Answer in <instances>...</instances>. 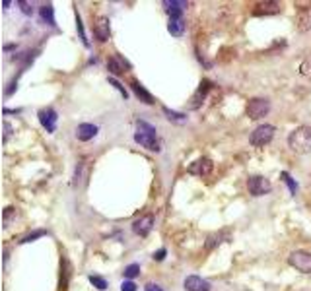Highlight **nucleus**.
I'll list each match as a JSON object with an SVG mask.
<instances>
[{"instance_id":"nucleus-28","label":"nucleus","mask_w":311,"mask_h":291,"mask_svg":"<svg viewBox=\"0 0 311 291\" xmlns=\"http://www.w3.org/2000/svg\"><path fill=\"white\" fill-rule=\"evenodd\" d=\"M109 84H111V86H115V88L119 89V91H121V95H123L124 99H126V97H129V91H126V89H124V86H123V84H121V82H117L115 78H109Z\"/></svg>"},{"instance_id":"nucleus-11","label":"nucleus","mask_w":311,"mask_h":291,"mask_svg":"<svg viewBox=\"0 0 311 291\" xmlns=\"http://www.w3.org/2000/svg\"><path fill=\"white\" fill-rule=\"evenodd\" d=\"M94 35L98 37V41H101V43H105L107 39L111 37V22H109V18L101 16V18L96 20V24H94Z\"/></svg>"},{"instance_id":"nucleus-26","label":"nucleus","mask_w":311,"mask_h":291,"mask_svg":"<svg viewBox=\"0 0 311 291\" xmlns=\"http://www.w3.org/2000/svg\"><path fill=\"white\" fill-rule=\"evenodd\" d=\"M18 6L22 8V12H24L26 16H31V14H33V6H31L29 2H26V0H18Z\"/></svg>"},{"instance_id":"nucleus-19","label":"nucleus","mask_w":311,"mask_h":291,"mask_svg":"<svg viewBox=\"0 0 311 291\" xmlns=\"http://www.w3.org/2000/svg\"><path fill=\"white\" fill-rule=\"evenodd\" d=\"M280 12V4L278 2H261L257 4V10H255V14L257 16H268V14H278Z\"/></svg>"},{"instance_id":"nucleus-32","label":"nucleus","mask_w":311,"mask_h":291,"mask_svg":"<svg viewBox=\"0 0 311 291\" xmlns=\"http://www.w3.org/2000/svg\"><path fill=\"white\" fill-rule=\"evenodd\" d=\"M121 291H136V283H134L133 280H124V282L121 283Z\"/></svg>"},{"instance_id":"nucleus-34","label":"nucleus","mask_w":311,"mask_h":291,"mask_svg":"<svg viewBox=\"0 0 311 291\" xmlns=\"http://www.w3.org/2000/svg\"><path fill=\"white\" fill-rule=\"evenodd\" d=\"M166 253H168L166 248H160L158 253H154V260H158V262H161V260L166 258Z\"/></svg>"},{"instance_id":"nucleus-20","label":"nucleus","mask_w":311,"mask_h":291,"mask_svg":"<svg viewBox=\"0 0 311 291\" xmlns=\"http://www.w3.org/2000/svg\"><path fill=\"white\" fill-rule=\"evenodd\" d=\"M39 14H41V20H43L47 26L54 27L57 24H54V10L51 4H43L41 8H39Z\"/></svg>"},{"instance_id":"nucleus-18","label":"nucleus","mask_w":311,"mask_h":291,"mask_svg":"<svg viewBox=\"0 0 311 291\" xmlns=\"http://www.w3.org/2000/svg\"><path fill=\"white\" fill-rule=\"evenodd\" d=\"M185 20L183 18H169V24H168V31L171 33L173 37H181L185 33Z\"/></svg>"},{"instance_id":"nucleus-12","label":"nucleus","mask_w":311,"mask_h":291,"mask_svg":"<svg viewBox=\"0 0 311 291\" xmlns=\"http://www.w3.org/2000/svg\"><path fill=\"white\" fill-rule=\"evenodd\" d=\"M183 285H185L187 291H210V289H212L210 282L203 280L200 276H187L185 282H183Z\"/></svg>"},{"instance_id":"nucleus-9","label":"nucleus","mask_w":311,"mask_h":291,"mask_svg":"<svg viewBox=\"0 0 311 291\" xmlns=\"http://www.w3.org/2000/svg\"><path fill=\"white\" fill-rule=\"evenodd\" d=\"M107 70L111 72L113 76H121V74H124L126 70H131V64L124 61L119 53H115V54H111L109 61H107Z\"/></svg>"},{"instance_id":"nucleus-24","label":"nucleus","mask_w":311,"mask_h":291,"mask_svg":"<svg viewBox=\"0 0 311 291\" xmlns=\"http://www.w3.org/2000/svg\"><path fill=\"white\" fill-rule=\"evenodd\" d=\"M88 280H89V283H92L94 287H98L99 291L107 289V280H105V278H101V276H94V274H92Z\"/></svg>"},{"instance_id":"nucleus-33","label":"nucleus","mask_w":311,"mask_h":291,"mask_svg":"<svg viewBox=\"0 0 311 291\" xmlns=\"http://www.w3.org/2000/svg\"><path fill=\"white\" fill-rule=\"evenodd\" d=\"M144 291H163V289H161L158 283L150 282V283H146V285H144Z\"/></svg>"},{"instance_id":"nucleus-7","label":"nucleus","mask_w":311,"mask_h":291,"mask_svg":"<svg viewBox=\"0 0 311 291\" xmlns=\"http://www.w3.org/2000/svg\"><path fill=\"white\" fill-rule=\"evenodd\" d=\"M214 169V163L212 159L208 158H198L196 161H193L189 167H187V171L191 173V175H196V177H206L210 175Z\"/></svg>"},{"instance_id":"nucleus-35","label":"nucleus","mask_w":311,"mask_h":291,"mask_svg":"<svg viewBox=\"0 0 311 291\" xmlns=\"http://www.w3.org/2000/svg\"><path fill=\"white\" fill-rule=\"evenodd\" d=\"M10 134H12V126H10V123L4 121V142H8Z\"/></svg>"},{"instance_id":"nucleus-6","label":"nucleus","mask_w":311,"mask_h":291,"mask_svg":"<svg viewBox=\"0 0 311 291\" xmlns=\"http://www.w3.org/2000/svg\"><path fill=\"white\" fill-rule=\"evenodd\" d=\"M288 264L302 274H311V253L307 250H294L288 256Z\"/></svg>"},{"instance_id":"nucleus-15","label":"nucleus","mask_w":311,"mask_h":291,"mask_svg":"<svg viewBox=\"0 0 311 291\" xmlns=\"http://www.w3.org/2000/svg\"><path fill=\"white\" fill-rule=\"evenodd\" d=\"M231 239V233L230 231H218V233H212V235H208L205 241V248L206 250H212L216 248L218 245H222L226 241H230Z\"/></svg>"},{"instance_id":"nucleus-21","label":"nucleus","mask_w":311,"mask_h":291,"mask_svg":"<svg viewBox=\"0 0 311 291\" xmlns=\"http://www.w3.org/2000/svg\"><path fill=\"white\" fill-rule=\"evenodd\" d=\"M163 115H168L169 121H173V123H185L187 117L183 113H177V111H171L168 107H163Z\"/></svg>"},{"instance_id":"nucleus-3","label":"nucleus","mask_w":311,"mask_h":291,"mask_svg":"<svg viewBox=\"0 0 311 291\" xmlns=\"http://www.w3.org/2000/svg\"><path fill=\"white\" fill-rule=\"evenodd\" d=\"M245 113H247L249 119L259 121V119H263V117H267L270 113V101L265 99V97H253L245 105Z\"/></svg>"},{"instance_id":"nucleus-31","label":"nucleus","mask_w":311,"mask_h":291,"mask_svg":"<svg viewBox=\"0 0 311 291\" xmlns=\"http://www.w3.org/2000/svg\"><path fill=\"white\" fill-rule=\"evenodd\" d=\"M14 214H16V208H6L4 210V227H10V221H12Z\"/></svg>"},{"instance_id":"nucleus-22","label":"nucleus","mask_w":311,"mask_h":291,"mask_svg":"<svg viewBox=\"0 0 311 291\" xmlns=\"http://www.w3.org/2000/svg\"><path fill=\"white\" fill-rule=\"evenodd\" d=\"M298 24H300V29H302V31L309 29V27H311V10H307V12H302V14H300Z\"/></svg>"},{"instance_id":"nucleus-27","label":"nucleus","mask_w":311,"mask_h":291,"mask_svg":"<svg viewBox=\"0 0 311 291\" xmlns=\"http://www.w3.org/2000/svg\"><path fill=\"white\" fill-rule=\"evenodd\" d=\"M76 27H78V31H80V39H82V43L86 45V47H89L88 39H86V33H84V27H82V20H80V16H78V14H76Z\"/></svg>"},{"instance_id":"nucleus-4","label":"nucleus","mask_w":311,"mask_h":291,"mask_svg":"<svg viewBox=\"0 0 311 291\" xmlns=\"http://www.w3.org/2000/svg\"><path fill=\"white\" fill-rule=\"evenodd\" d=\"M275 132H276V128L272 124H261V126H257V128L251 132L249 142H251L253 146H257V148H263V146H267V144L272 142Z\"/></svg>"},{"instance_id":"nucleus-8","label":"nucleus","mask_w":311,"mask_h":291,"mask_svg":"<svg viewBox=\"0 0 311 291\" xmlns=\"http://www.w3.org/2000/svg\"><path fill=\"white\" fill-rule=\"evenodd\" d=\"M37 117H39V123H41V126H43L47 132H54L57 130V111H54L53 107H45V109H41L39 113H37Z\"/></svg>"},{"instance_id":"nucleus-16","label":"nucleus","mask_w":311,"mask_h":291,"mask_svg":"<svg viewBox=\"0 0 311 291\" xmlns=\"http://www.w3.org/2000/svg\"><path fill=\"white\" fill-rule=\"evenodd\" d=\"M131 88H133L134 95L138 97L142 103H146V105H152V103H154V97H152V93H150V91H146V88H144L140 82L133 80V82H131Z\"/></svg>"},{"instance_id":"nucleus-17","label":"nucleus","mask_w":311,"mask_h":291,"mask_svg":"<svg viewBox=\"0 0 311 291\" xmlns=\"http://www.w3.org/2000/svg\"><path fill=\"white\" fill-rule=\"evenodd\" d=\"M210 88H212V84H210L208 80H203V82H200V88L196 89V93L193 95V103H191V109H196V107L203 103V99H205L206 93L210 91Z\"/></svg>"},{"instance_id":"nucleus-10","label":"nucleus","mask_w":311,"mask_h":291,"mask_svg":"<svg viewBox=\"0 0 311 291\" xmlns=\"http://www.w3.org/2000/svg\"><path fill=\"white\" fill-rule=\"evenodd\" d=\"M152 227H154V216L152 214H146V216L133 221V233L140 235V237H146L152 231Z\"/></svg>"},{"instance_id":"nucleus-2","label":"nucleus","mask_w":311,"mask_h":291,"mask_svg":"<svg viewBox=\"0 0 311 291\" xmlns=\"http://www.w3.org/2000/svg\"><path fill=\"white\" fill-rule=\"evenodd\" d=\"M288 146L296 153H309L311 151V126H298L288 136Z\"/></svg>"},{"instance_id":"nucleus-25","label":"nucleus","mask_w":311,"mask_h":291,"mask_svg":"<svg viewBox=\"0 0 311 291\" xmlns=\"http://www.w3.org/2000/svg\"><path fill=\"white\" fill-rule=\"evenodd\" d=\"M300 74L302 76H309L311 78V53L303 59V62L300 64Z\"/></svg>"},{"instance_id":"nucleus-29","label":"nucleus","mask_w":311,"mask_h":291,"mask_svg":"<svg viewBox=\"0 0 311 291\" xmlns=\"http://www.w3.org/2000/svg\"><path fill=\"white\" fill-rule=\"evenodd\" d=\"M43 235H47V231H35V233H31V235H27V237H24L22 239V241H20V243H22V245H24V243H31V241H33V239H37V237H43Z\"/></svg>"},{"instance_id":"nucleus-23","label":"nucleus","mask_w":311,"mask_h":291,"mask_svg":"<svg viewBox=\"0 0 311 291\" xmlns=\"http://www.w3.org/2000/svg\"><path fill=\"white\" fill-rule=\"evenodd\" d=\"M138 274H140V264H129L124 268L123 276H124V280H134Z\"/></svg>"},{"instance_id":"nucleus-30","label":"nucleus","mask_w":311,"mask_h":291,"mask_svg":"<svg viewBox=\"0 0 311 291\" xmlns=\"http://www.w3.org/2000/svg\"><path fill=\"white\" fill-rule=\"evenodd\" d=\"M282 179H284V183H286V185L290 186V192L296 194V190H298V185H296V183H294V181H292V177L288 175V173H282Z\"/></svg>"},{"instance_id":"nucleus-5","label":"nucleus","mask_w":311,"mask_h":291,"mask_svg":"<svg viewBox=\"0 0 311 291\" xmlns=\"http://www.w3.org/2000/svg\"><path fill=\"white\" fill-rule=\"evenodd\" d=\"M247 190L251 196H265L272 190V183L267 177L263 175H253L247 179Z\"/></svg>"},{"instance_id":"nucleus-13","label":"nucleus","mask_w":311,"mask_h":291,"mask_svg":"<svg viewBox=\"0 0 311 291\" xmlns=\"http://www.w3.org/2000/svg\"><path fill=\"white\" fill-rule=\"evenodd\" d=\"M163 6L168 10L169 18H183V10L189 6L185 0H163Z\"/></svg>"},{"instance_id":"nucleus-14","label":"nucleus","mask_w":311,"mask_h":291,"mask_svg":"<svg viewBox=\"0 0 311 291\" xmlns=\"http://www.w3.org/2000/svg\"><path fill=\"white\" fill-rule=\"evenodd\" d=\"M96 134H98V126L96 124L82 123L76 126V138L80 142H89L92 138H96Z\"/></svg>"},{"instance_id":"nucleus-1","label":"nucleus","mask_w":311,"mask_h":291,"mask_svg":"<svg viewBox=\"0 0 311 291\" xmlns=\"http://www.w3.org/2000/svg\"><path fill=\"white\" fill-rule=\"evenodd\" d=\"M134 140L142 148L150 151H160V140H158V130L146 121H136V130H134Z\"/></svg>"}]
</instances>
